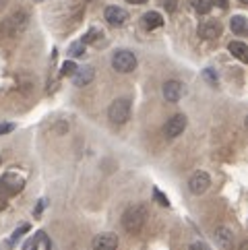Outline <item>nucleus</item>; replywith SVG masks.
Listing matches in <instances>:
<instances>
[{
  "label": "nucleus",
  "instance_id": "27",
  "mask_svg": "<svg viewBox=\"0 0 248 250\" xmlns=\"http://www.w3.org/2000/svg\"><path fill=\"white\" fill-rule=\"evenodd\" d=\"M188 250H211V248H209L205 242H192Z\"/></svg>",
  "mask_w": 248,
  "mask_h": 250
},
{
  "label": "nucleus",
  "instance_id": "16",
  "mask_svg": "<svg viewBox=\"0 0 248 250\" xmlns=\"http://www.w3.org/2000/svg\"><path fill=\"white\" fill-rule=\"evenodd\" d=\"M229 29H232L236 35H244L246 33V17H242V15L232 17V21H229Z\"/></svg>",
  "mask_w": 248,
  "mask_h": 250
},
{
  "label": "nucleus",
  "instance_id": "6",
  "mask_svg": "<svg viewBox=\"0 0 248 250\" xmlns=\"http://www.w3.org/2000/svg\"><path fill=\"white\" fill-rule=\"evenodd\" d=\"M0 186L6 190V192H21L23 190V186H25V180H23V176H19L17 172H6L2 178H0Z\"/></svg>",
  "mask_w": 248,
  "mask_h": 250
},
{
  "label": "nucleus",
  "instance_id": "8",
  "mask_svg": "<svg viewBox=\"0 0 248 250\" xmlns=\"http://www.w3.org/2000/svg\"><path fill=\"white\" fill-rule=\"evenodd\" d=\"M93 250H116L118 248V238L116 234H110V231H105V234H100L93 238Z\"/></svg>",
  "mask_w": 248,
  "mask_h": 250
},
{
  "label": "nucleus",
  "instance_id": "10",
  "mask_svg": "<svg viewBox=\"0 0 248 250\" xmlns=\"http://www.w3.org/2000/svg\"><path fill=\"white\" fill-rule=\"evenodd\" d=\"M184 95V85L180 81H165L164 83V97L165 102L176 104Z\"/></svg>",
  "mask_w": 248,
  "mask_h": 250
},
{
  "label": "nucleus",
  "instance_id": "19",
  "mask_svg": "<svg viewBox=\"0 0 248 250\" xmlns=\"http://www.w3.org/2000/svg\"><path fill=\"white\" fill-rule=\"evenodd\" d=\"M83 54H85V43H83V42H75L73 46H70V56L81 58Z\"/></svg>",
  "mask_w": 248,
  "mask_h": 250
},
{
  "label": "nucleus",
  "instance_id": "29",
  "mask_svg": "<svg viewBox=\"0 0 248 250\" xmlns=\"http://www.w3.org/2000/svg\"><path fill=\"white\" fill-rule=\"evenodd\" d=\"M43 207H46V201H40V205H38V209H35V215H40V213L43 211Z\"/></svg>",
  "mask_w": 248,
  "mask_h": 250
},
{
  "label": "nucleus",
  "instance_id": "22",
  "mask_svg": "<svg viewBox=\"0 0 248 250\" xmlns=\"http://www.w3.org/2000/svg\"><path fill=\"white\" fill-rule=\"evenodd\" d=\"M43 238H46V236H43V231H38V236H35V238L31 240V242H29L27 246H25V250H38V244L41 242Z\"/></svg>",
  "mask_w": 248,
  "mask_h": 250
},
{
  "label": "nucleus",
  "instance_id": "31",
  "mask_svg": "<svg viewBox=\"0 0 248 250\" xmlns=\"http://www.w3.org/2000/svg\"><path fill=\"white\" fill-rule=\"evenodd\" d=\"M238 2H240V4H248V0H238Z\"/></svg>",
  "mask_w": 248,
  "mask_h": 250
},
{
  "label": "nucleus",
  "instance_id": "23",
  "mask_svg": "<svg viewBox=\"0 0 248 250\" xmlns=\"http://www.w3.org/2000/svg\"><path fill=\"white\" fill-rule=\"evenodd\" d=\"M27 231H29V226H21V228H19V229H17L15 234H13V238H11V244H15L17 240H19L23 234H27Z\"/></svg>",
  "mask_w": 248,
  "mask_h": 250
},
{
  "label": "nucleus",
  "instance_id": "14",
  "mask_svg": "<svg viewBox=\"0 0 248 250\" xmlns=\"http://www.w3.org/2000/svg\"><path fill=\"white\" fill-rule=\"evenodd\" d=\"M143 25H145V29H149V31L159 29L164 25V17L159 13H155V11H149V13L143 15Z\"/></svg>",
  "mask_w": 248,
  "mask_h": 250
},
{
  "label": "nucleus",
  "instance_id": "3",
  "mask_svg": "<svg viewBox=\"0 0 248 250\" xmlns=\"http://www.w3.org/2000/svg\"><path fill=\"white\" fill-rule=\"evenodd\" d=\"M108 118L112 124H126L130 118V102L128 100H114L112 105L108 108Z\"/></svg>",
  "mask_w": 248,
  "mask_h": 250
},
{
  "label": "nucleus",
  "instance_id": "1",
  "mask_svg": "<svg viewBox=\"0 0 248 250\" xmlns=\"http://www.w3.org/2000/svg\"><path fill=\"white\" fill-rule=\"evenodd\" d=\"M147 217H149V213H147L145 205H132V207H128L122 213V228L126 229L128 234H139V231L143 229Z\"/></svg>",
  "mask_w": 248,
  "mask_h": 250
},
{
  "label": "nucleus",
  "instance_id": "30",
  "mask_svg": "<svg viewBox=\"0 0 248 250\" xmlns=\"http://www.w3.org/2000/svg\"><path fill=\"white\" fill-rule=\"evenodd\" d=\"M126 2H128V4H145L147 0H126Z\"/></svg>",
  "mask_w": 248,
  "mask_h": 250
},
{
  "label": "nucleus",
  "instance_id": "7",
  "mask_svg": "<svg viewBox=\"0 0 248 250\" xmlns=\"http://www.w3.org/2000/svg\"><path fill=\"white\" fill-rule=\"evenodd\" d=\"M215 244L221 248V250H232L234 248V231L229 229V228H224V226H219L217 229H215Z\"/></svg>",
  "mask_w": 248,
  "mask_h": 250
},
{
  "label": "nucleus",
  "instance_id": "25",
  "mask_svg": "<svg viewBox=\"0 0 248 250\" xmlns=\"http://www.w3.org/2000/svg\"><path fill=\"white\" fill-rule=\"evenodd\" d=\"M153 199H155V201H159V203H162V207H170V201H167L165 196H164L162 192H159V190H155V192H153Z\"/></svg>",
  "mask_w": 248,
  "mask_h": 250
},
{
  "label": "nucleus",
  "instance_id": "2",
  "mask_svg": "<svg viewBox=\"0 0 248 250\" xmlns=\"http://www.w3.org/2000/svg\"><path fill=\"white\" fill-rule=\"evenodd\" d=\"M112 68L116 73H122V75H128L132 70L137 68V56L132 54L130 50H118L114 52L112 56Z\"/></svg>",
  "mask_w": 248,
  "mask_h": 250
},
{
  "label": "nucleus",
  "instance_id": "18",
  "mask_svg": "<svg viewBox=\"0 0 248 250\" xmlns=\"http://www.w3.org/2000/svg\"><path fill=\"white\" fill-rule=\"evenodd\" d=\"M77 68H79V66L75 64L73 60H66L64 64H62V68H60V75H62V77H73V75L77 73Z\"/></svg>",
  "mask_w": 248,
  "mask_h": 250
},
{
  "label": "nucleus",
  "instance_id": "11",
  "mask_svg": "<svg viewBox=\"0 0 248 250\" xmlns=\"http://www.w3.org/2000/svg\"><path fill=\"white\" fill-rule=\"evenodd\" d=\"M93 79H95V70L91 66H83V68H77V73L73 75V83L77 87H85V85H89Z\"/></svg>",
  "mask_w": 248,
  "mask_h": 250
},
{
  "label": "nucleus",
  "instance_id": "13",
  "mask_svg": "<svg viewBox=\"0 0 248 250\" xmlns=\"http://www.w3.org/2000/svg\"><path fill=\"white\" fill-rule=\"evenodd\" d=\"M6 27H11V33H13V35H15V33H21L25 27H27V15H25V13L13 15L11 19L6 21Z\"/></svg>",
  "mask_w": 248,
  "mask_h": 250
},
{
  "label": "nucleus",
  "instance_id": "9",
  "mask_svg": "<svg viewBox=\"0 0 248 250\" xmlns=\"http://www.w3.org/2000/svg\"><path fill=\"white\" fill-rule=\"evenodd\" d=\"M103 17H105V21H108L110 25H114V27H120V25L126 23V19H128V13L124 11V8H120V6H114V4H112V6L105 8Z\"/></svg>",
  "mask_w": 248,
  "mask_h": 250
},
{
  "label": "nucleus",
  "instance_id": "28",
  "mask_svg": "<svg viewBox=\"0 0 248 250\" xmlns=\"http://www.w3.org/2000/svg\"><path fill=\"white\" fill-rule=\"evenodd\" d=\"M209 4H215L219 8H227V0H209Z\"/></svg>",
  "mask_w": 248,
  "mask_h": 250
},
{
  "label": "nucleus",
  "instance_id": "20",
  "mask_svg": "<svg viewBox=\"0 0 248 250\" xmlns=\"http://www.w3.org/2000/svg\"><path fill=\"white\" fill-rule=\"evenodd\" d=\"M203 77H205V81L209 85H217V81H219V77H217V73L213 68H205V70H203Z\"/></svg>",
  "mask_w": 248,
  "mask_h": 250
},
{
  "label": "nucleus",
  "instance_id": "12",
  "mask_svg": "<svg viewBox=\"0 0 248 250\" xmlns=\"http://www.w3.org/2000/svg\"><path fill=\"white\" fill-rule=\"evenodd\" d=\"M199 35L203 40H215L221 35V25L217 21H207L199 27Z\"/></svg>",
  "mask_w": 248,
  "mask_h": 250
},
{
  "label": "nucleus",
  "instance_id": "4",
  "mask_svg": "<svg viewBox=\"0 0 248 250\" xmlns=\"http://www.w3.org/2000/svg\"><path fill=\"white\" fill-rule=\"evenodd\" d=\"M186 124H188V120H186V116H184V114H176V116H172V118L165 122V137H167V139L180 137L182 132L186 130Z\"/></svg>",
  "mask_w": 248,
  "mask_h": 250
},
{
  "label": "nucleus",
  "instance_id": "21",
  "mask_svg": "<svg viewBox=\"0 0 248 250\" xmlns=\"http://www.w3.org/2000/svg\"><path fill=\"white\" fill-rule=\"evenodd\" d=\"M97 38H102V29H89V33H87V35H83V43H91V42H95Z\"/></svg>",
  "mask_w": 248,
  "mask_h": 250
},
{
  "label": "nucleus",
  "instance_id": "26",
  "mask_svg": "<svg viewBox=\"0 0 248 250\" xmlns=\"http://www.w3.org/2000/svg\"><path fill=\"white\" fill-rule=\"evenodd\" d=\"M13 130H15V124H11V122L0 124V135H8V132H13Z\"/></svg>",
  "mask_w": 248,
  "mask_h": 250
},
{
  "label": "nucleus",
  "instance_id": "5",
  "mask_svg": "<svg viewBox=\"0 0 248 250\" xmlns=\"http://www.w3.org/2000/svg\"><path fill=\"white\" fill-rule=\"evenodd\" d=\"M211 186V178L207 172H203V169H199V172H194L190 176V180H188V188L192 194H203V192H207V188Z\"/></svg>",
  "mask_w": 248,
  "mask_h": 250
},
{
  "label": "nucleus",
  "instance_id": "24",
  "mask_svg": "<svg viewBox=\"0 0 248 250\" xmlns=\"http://www.w3.org/2000/svg\"><path fill=\"white\" fill-rule=\"evenodd\" d=\"M162 4L167 13H174L176 11V4H178V0H162Z\"/></svg>",
  "mask_w": 248,
  "mask_h": 250
},
{
  "label": "nucleus",
  "instance_id": "17",
  "mask_svg": "<svg viewBox=\"0 0 248 250\" xmlns=\"http://www.w3.org/2000/svg\"><path fill=\"white\" fill-rule=\"evenodd\" d=\"M192 6H194V11H197L199 15H207L211 11L209 0H192Z\"/></svg>",
  "mask_w": 248,
  "mask_h": 250
},
{
  "label": "nucleus",
  "instance_id": "15",
  "mask_svg": "<svg viewBox=\"0 0 248 250\" xmlns=\"http://www.w3.org/2000/svg\"><path fill=\"white\" fill-rule=\"evenodd\" d=\"M227 50H229V54L236 56L238 60L246 62V58H248V48H246L244 42H232V43L227 46Z\"/></svg>",
  "mask_w": 248,
  "mask_h": 250
}]
</instances>
